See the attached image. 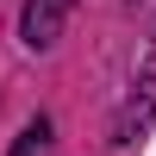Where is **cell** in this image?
I'll return each instance as SVG.
<instances>
[{"label":"cell","instance_id":"6da1fadb","mask_svg":"<svg viewBox=\"0 0 156 156\" xmlns=\"http://www.w3.org/2000/svg\"><path fill=\"white\" fill-rule=\"evenodd\" d=\"M150 119H156V50L144 56V69L131 75V94L119 100V119H112V144H137V137L150 131Z\"/></svg>","mask_w":156,"mask_h":156},{"label":"cell","instance_id":"3957f363","mask_svg":"<svg viewBox=\"0 0 156 156\" xmlns=\"http://www.w3.org/2000/svg\"><path fill=\"white\" fill-rule=\"evenodd\" d=\"M44 144H50V119H31L19 137H12V150H6V156H44Z\"/></svg>","mask_w":156,"mask_h":156},{"label":"cell","instance_id":"7a4b0ae2","mask_svg":"<svg viewBox=\"0 0 156 156\" xmlns=\"http://www.w3.org/2000/svg\"><path fill=\"white\" fill-rule=\"evenodd\" d=\"M81 6V0H25V12H19V44L25 50H56V37H62V25H69V12Z\"/></svg>","mask_w":156,"mask_h":156}]
</instances>
